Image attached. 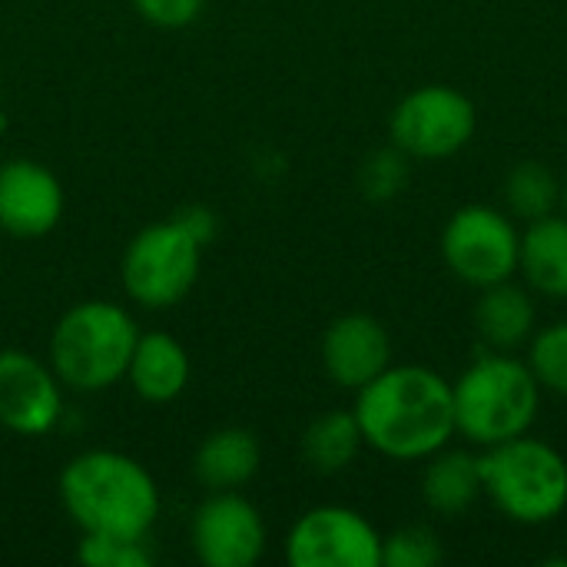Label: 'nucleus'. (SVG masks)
<instances>
[{
    "instance_id": "f257e3e1",
    "label": "nucleus",
    "mask_w": 567,
    "mask_h": 567,
    "mask_svg": "<svg viewBox=\"0 0 567 567\" xmlns=\"http://www.w3.org/2000/svg\"><path fill=\"white\" fill-rule=\"evenodd\" d=\"M355 422L372 452L389 462H425L452 439V382L429 365H389L355 392Z\"/></svg>"
},
{
    "instance_id": "f03ea898",
    "label": "nucleus",
    "mask_w": 567,
    "mask_h": 567,
    "mask_svg": "<svg viewBox=\"0 0 567 567\" xmlns=\"http://www.w3.org/2000/svg\"><path fill=\"white\" fill-rule=\"evenodd\" d=\"M60 502L80 535L150 538L159 518L153 475L126 452L90 449L60 472Z\"/></svg>"
},
{
    "instance_id": "7ed1b4c3",
    "label": "nucleus",
    "mask_w": 567,
    "mask_h": 567,
    "mask_svg": "<svg viewBox=\"0 0 567 567\" xmlns=\"http://www.w3.org/2000/svg\"><path fill=\"white\" fill-rule=\"evenodd\" d=\"M542 385L515 352L485 349L452 382L455 429L478 449L528 435L542 412Z\"/></svg>"
},
{
    "instance_id": "20e7f679",
    "label": "nucleus",
    "mask_w": 567,
    "mask_h": 567,
    "mask_svg": "<svg viewBox=\"0 0 567 567\" xmlns=\"http://www.w3.org/2000/svg\"><path fill=\"white\" fill-rule=\"evenodd\" d=\"M140 326L133 316L103 299L76 302L60 316L50 332V365L63 389L103 392L126 379Z\"/></svg>"
},
{
    "instance_id": "39448f33",
    "label": "nucleus",
    "mask_w": 567,
    "mask_h": 567,
    "mask_svg": "<svg viewBox=\"0 0 567 567\" xmlns=\"http://www.w3.org/2000/svg\"><path fill=\"white\" fill-rule=\"evenodd\" d=\"M485 498L515 525L538 528L565 515L567 458L535 435H518L482 455Z\"/></svg>"
},
{
    "instance_id": "423d86ee",
    "label": "nucleus",
    "mask_w": 567,
    "mask_h": 567,
    "mask_svg": "<svg viewBox=\"0 0 567 567\" xmlns=\"http://www.w3.org/2000/svg\"><path fill=\"white\" fill-rule=\"evenodd\" d=\"M199 266L203 243L186 229L179 216L150 223L123 249V292L143 309H169L193 292Z\"/></svg>"
},
{
    "instance_id": "0eeeda50",
    "label": "nucleus",
    "mask_w": 567,
    "mask_h": 567,
    "mask_svg": "<svg viewBox=\"0 0 567 567\" xmlns=\"http://www.w3.org/2000/svg\"><path fill=\"white\" fill-rule=\"evenodd\" d=\"M518 252V219L488 203H468L455 209L442 229V259L449 272L472 289H488L495 282L515 279Z\"/></svg>"
},
{
    "instance_id": "6e6552de",
    "label": "nucleus",
    "mask_w": 567,
    "mask_h": 567,
    "mask_svg": "<svg viewBox=\"0 0 567 567\" xmlns=\"http://www.w3.org/2000/svg\"><path fill=\"white\" fill-rule=\"evenodd\" d=\"M478 126L475 103L449 86L425 83L405 93L389 116V140L409 159H449L462 153Z\"/></svg>"
},
{
    "instance_id": "1a4fd4ad",
    "label": "nucleus",
    "mask_w": 567,
    "mask_h": 567,
    "mask_svg": "<svg viewBox=\"0 0 567 567\" xmlns=\"http://www.w3.org/2000/svg\"><path fill=\"white\" fill-rule=\"evenodd\" d=\"M286 561L292 567H382V535L355 508L319 505L289 528Z\"/></svg>"
},
{
    "instance_id": "9d476101",
    "label": "nucleus",
    "mask_w": 567,
    "mask_h": 567,
    "mask_svg": "<svg viewBox=\"0 0 567 567\" xmlns=\"http://www.w3.org/2000/svg\"><path fill=\"white\" fill-rule=\"evenodd\" d=\"M189 542L206 567H252L266 551V522L239 492H209L193 512Z\"/></svg>"
},
{
    "instance_id": "9b49d317",
    "label": "nucleus",
    "mask_w": 567,
    "mask_h": 567,
    "mask_svg": "<svg viewBox=\"0 0 567 567\" xmlns=\"http://www.w3.org/2000/svg\"><path fill=\"white\" fill-rule=\"evenodd\" d=\"M63 415V382L50 362L20 349H0V429L40 439Z\"/></svg>"
},
{
    "instance_id": "f8f14e48",
    "label": "nucleus",
    "mask_w": 567,
    "mask_h": 567,
    "mask_svg": "<svg viewBox=\"0 0 567 567\" xmlns=\"http://www.w3.org/2000/svg\"><path fill=\"white\" fill-rule=\"evenodd\" d=\"M63 183L37 159L0 163V229L17 239H40L63 219Z\"/></svg>"
},
{
    "instance_id": "ddd939ff",
    "label": "nucleus",
    "mask_w": 567,
    "mask_h": 567,
    "mask_svg": "<svg viewBox=\"0 0 567 567\" xmlns=\"http://www.w3.org/2000/svg\"><path fill=\"white\" fill-rule=\"evenodd\" d=\"M319 359L326 375L349 392H359L375 375L392 365V339L389 329L369 312H349L329 322Z\"/></svg>"
},
{
    "instance_id": "4468645a",
    "label": "nucleus",
    "mask_w": 567,
    "mask_h": 567,
    "mask_svg": "<svg viewBox=\"0 0 567 567\" xmlns=\"http://www.w3.org/2000/svg\"><path fill=\"white\" fill-rule=\"evenodd\" d=\"M475 329L482 346L492 352H518L522 346H528V339L538 329V309L532 289L518 286L515 279L478 289Z\"/></svg>"
},
{
    "instance_id": "2eb2a0df",
    "label": "nucleus",
    "mask_w": 567,
    "mask_h": 567,
    "mask_svg": "<svg viewBox=\"0 0 567 567\" xmlns=\"http://www.w3.org/2000/svg\"><path fill=\"white\" fill-rule=\"evenodd\" d=\"M126 382L143 402L166 405L189 385V352L169 332H140Z\"/></svg>"
},
{
    "instance_id": "dca6fc26",
    "label": "nucleus",
    "mask_w": 567,
    "mask_h": 567,
    "mask_svg": "<svg viewBox=\"0 0 567 567\" xmlns=\"http://www.w3.org/2000/svg\"><path fill=\"white\" fill-rule=\"evenodd\" d=\"M259 465L262 445L249 429L239 425L209 432L193 455V475L206 492H239L256 478Z\"/></svg>"
},
{
    "instance_id": "f3484780",
    "label": "nucleus",
    "mask_w": 567,
    "mask_h": 567,
    "mask_svg": "<svg viewBox=\"0 0 567 567\" xmlns=\"http://www.w3.org/2000/svg\"><path fill=\"white\" fill-rule=\"evenodd\" d=\"M485 495L482 485V455H472L465 449H442L432 458H425L422 472V502L439 518H458L475 508V502Z\"/></svg>"
},
{
    "instance_id": "a211bd4d",
    "label": "nucleus",
    "mask_w": 567,
    "mask_h": 567,
    "mask_svg": "<svg viewBox=\"0 0 567 567\" xmlns=\"http://www.w3.org/2000/svg\"><path fill=\"white\" fill-rule=\"evenodd\" d=\"M518 272L535 296L567 299V216L551 213L522 229Z\"/></svg>"
},
{
    "instance_id": "6ab92c4d",
    "label": "nucleus",
    "mask_w": 567,
    "mask_h": 567,
    "mask_svg": "<svg viewBox=\"0 0 567 567\" xmlns=\"http://www.w3.org/2000/svg\"><path fill=\"white\" fill-rule=\"evenodd\" d=\"M362 449H365V439L355 422V412H342V409L326 412L312 419L309 429L302 432V458L319 475L346 472L359 458Z\"/></svg>"
},
{
    "instance_id": "aec40b11",
    "label": "nucleus",
    "mask_w": 567,
    "mask_h": 567,
    "mask_svg": "<svg viewBox=\"0 0 567 567\" xmlns=\"http://www.w3.org/2000/svg\"><path fill=\"white\" fill-rule=\"evenodd\" d=\"M502 196H505V213L512 219L535 223L561 206V183L551 173V166L538 159H522L508 169L502 183Z\"/></svg>"
},
{
    "instance_id": "412c9836",
    "label": "nucleus",
    "mask_w": 567,
    "mask_h": 567,
    "mask_svg": "<svg viewBox=\"0 0 567 567\" xmlns=\"http://www.w3.org/2000/svg\"><path fill=\"white\" fill-rule=\"evenodd\" d=\"M525 362L532 375L538 379L542 392L567 399V319L535 329V336L528 339Z\"/></svg>"
},
{
    "instance_id": "4be33fe9",
    "label": "nucleus",
    "mask_w": 567,
    "mask_h": 567,
    "mask_svg": "<svg viewBox=\"0 0 567 567\" xmlns=\"http://www.w3.org/2000/svg\"><path fill=\"white\" fill-rule=\"evenodd\" d=\"M445 548L429 525H405L382 538V565L385 567H435L442 565Z\"/></svg>"
},
{
    "instance_id": "5701e85b",
    "label": "nucleus",
    "mask_w": 567,
    "mask_h": 567,
    "mask_svg": "<svg viewBox=\"0 0 567 567\" xmlns=\"http://www.w3.org/2000/svg\"><path fill=\"white\" fill-rule=\"evenodd\" d=\"M359 186L372 203L395 199L409 186V156L399 146L375 150L359 169Z\"/></svg>"
},
{
    "instance_id": "b1692460",
    "label": "nucleus",
    "mask_w": 567,
    "mask_h": 567,
    "mask_svg": "<svg viewBox=\"0 0 567 567\" xmlns=\"http://www.w3.org/2000/svg\"><path fill=\"white\" fill-rule=\"evenodd\" d=\"M76 558L90 567H150L153 555L146 538H120V535H80Z\"/></svg>"
},
{
    "instance_id": "393cba45",
    "label": "nucleus",
    "mask_w": 567,
    "mask_h": 567,
    "mask_svg": "<svg viewBox=\"0 0 567 567\" xmlns=\"http://www.w3.org/2000/svg\"><path fill=\"white\" fill-rule=\"evenodd\" d=\"M203 3L206 0H133V10L153 27L179 30V27H189L199 20Z\"/></svg>"
},
{
    "instance_id": "a878e982",
    "label": "nucleus",
    "mask_w": 567,
    "mask_h": 567,
    "mask_svg": "<svg viewBox=\"0 0 567 567\" xmlns=\"http://www.w3.org/2000/svg\"><path fill=\"white\" fill-rule=\"evenodd\" d=\"M561 209H565V216H567V179L561 183Z\"/></svg>"
}]
</instances>
